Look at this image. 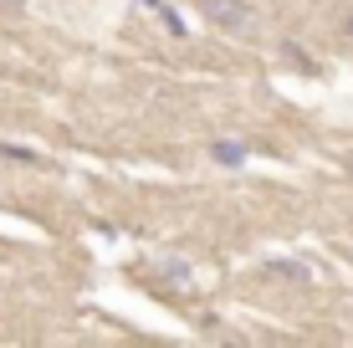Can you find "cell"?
<instances>
[{
	"mask_svg": "<svg viewBox=\"0 0 353 348\" xmlns=\"http://www.w3.org/2000/svg\"><path fill=\"white\" fill-rule=\"evenodd\" d=\"M200 10H205L221 31H251V21H256L246 0H200Z\"/></svg>",
	"mask_w": 353,
	"mask_h": 348,
	"instance_id": "cell-1",
	"label": "cell"
},
{
	"mask_svg": "<svg viewBox=\"0 0 353 348\" xmlns=\"http://www.w3.org/2000/svg\"><path fill=\"white\" fill-rule=\"evenodd\" d=\"M215 159H221V164H241V159H246V143L221 139V143H215Z\"/></svg>",
	"mask_w": 353,
	"mask_h": 348,
	"instance_id": "cell-2",
	"label": "cell"
},
{
	"mask_svg": "<svg viewBox=\"0 0 353 348\" xmlns=\"http://www.w3.org/2000/svg\"><path fill=\"white\" fill-rule=\"evenodd\" d=\"M0 6H10V10H21V6H26V0H0Z\"/></svg>",
	"mask_w": 353,
	"mask_h": 348,
	"instance_id": "cell-3",
	"label": "cell"
},
{
	"mask_svg": "<svg viewBox=\"0 0 353 348\" xmlns=\"http://www.w3.org/2000/svg\"><path fill=\"white\" fill-rule=\"evenodd\" d=\"M149 6H159V0H149Z\"/></svg>",
	"mask_w": 353,
	"mask_h": 348,
	"instance_id": "cell-4",
	"label": "cell"
},
{
	"mask_svg": "<svg viewBox=\"0 0 353 348\" xmlns=\"http://www.w3.org/2000/svg\"><path fill=\"white\" fill-rule=\"evenodd\" d=\"M348 31H353V21H348Z\"/></svg>",
	"mask_w": 353,
	"mask_h": 348,
	"instance_id": "cell-5",
	"label": "cell"
}]
</instances>
